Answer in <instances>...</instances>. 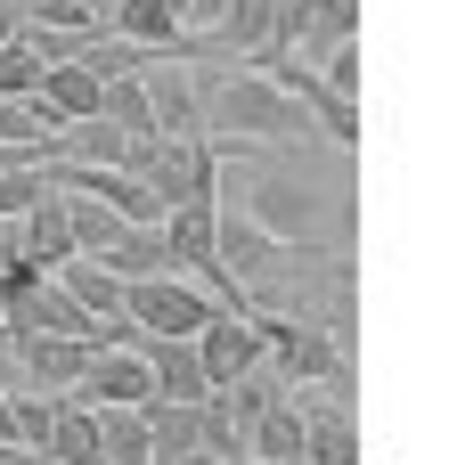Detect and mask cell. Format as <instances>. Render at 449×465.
<instances>
[{
  "instance_id": "obj_8",
  "label": "cell",
  "mask_w": 449,
  "mask_h": 465,
  "mask_svg": "<svg viewBox=\"0 0 449 465\" xmlns=\"http://www.w3.org/2000/svg\"><path fill=\"white\" fill-rule=\"evenodd\" d=\"M98 465H147V417L139 409H98Z\"/></svg>"
},
{
  "instance_id": "obj_5",
  "label": "cell",
  "mask_w": 449,
  "mask_h": 465,
  "mask_svg": "<svg viewBox=\"0 0 449 465\" xmlns=\"http://www.w3.org/2000/svg\"><path fill=\"white\" fill-rule=\"evenodd\" d=\"M98 343L90 335H49V327H16V384L25 392H74L82 360Z\"/></svg>"
},
{
  "instance_id": "obj_2",
  "label": "cell",
  "mask_w": 449,
  "mask_h": 465,
  "mask_svg": "<svg viewBox=\"0 0 449 465\" xmlns=\"http://www.w3.org/2000/svg\"><path fill=\"white\" fill-rule=\"evenodd\" d=\"M213 311H221V302H213L196 278H180V270L123 278V319H131V335H196Z\"/></svg>"
},
{
  "instance_id": "obj_12",
  "label": "cell",
  "mask_w": 449,
  "mask_h": 465,
  "mask_svg": "<svg viewBox=\"0 0 449 465\" xmlns=\"http://www.w3.org/2000/svg\"><path fill=\"white\" fill-rule=\"evenodd\" d=\"M221 8H229V0H180V25H188V33H213Z\"/></svg>"
},
{
  "instance_id": "obj_4",
  "label": "cell",
  "mask_w": 449,
  "mask_h": 465,
  "mask_svg": "<svg viewBox=\"0 0 449 465\" xmlns=\"http://www.w3.org/2000/svg\"><path fill=\"white\" fill-rule=\"evenodd\" d=\"M196 360H205V384L221 392L229 376H245V368H262V319L237 302V311H213L205 327H196Z\"/></svg>"
},
{
  "instance_id": "obj_6",
  "label": "cell",
  "mask_w": 449,
  "mask_h": 465,
  "mask_svg": "<svg viewBox=\"0 0 449 465\" xmlns=\"http://www.w3.org/2000/svg\"><path fill=\"white\" fill-rule=\"evenodd\" d=\"M25 98H33V114L57 131V123H82V114H98V98H106V74H90L82 57H49V65H41V82H33Z\"/></svg>"
},
{
  "instance_id": "obj_11",
  "label": "cell",
  "mask_w": 449,
  "mask_h": 465,
  "mask_svg": "<svg viewBox=\"0 0 449 465\" xmlns=\"http://www.w3.org/2000/svg\"><path fill=\"white\" fill-rule=\"evenodd\" d=\"M41 188H49V163H8V172H0V221H16Z\"/></svg>"
},
{
  "instance_id": "obj_3",
  "label": "cell",
  "mask_w": 449,
  "mask_h": 465,
  "mask_svg": "<svg viewBox=\"0 0 449 465\" xmlns=\"http://www.w3.org/2000/svg\"><path fill=\"white\" fill-rule=\"evenodd\" d=\"M74 401H90V409H139V401H155L139 343H98L82 360V376H74Z\"/></svg>"
},
{
  "instance_id": "obj_9",
  "label": "cell",
  "mask_w": 449,
  "mask_h": 465,
  "mask_svg": "<svg viewBox=\"0 0 449 465\" xmlns=\"http://www.w3.org/2000/svg\"><path fill=\"white\" fill-rule=\"evenodd\" d=\"M98 114H106V123H123L131 139H139V131H155V123H147V82H139V65H131V74H106Z\"/></svg>"
},
{
  "instance_id": "obj_7",
  "label": "cell",
  "mask_w": 449,
  "mask_h": 465,
  "mask_svg": "<svg viewBox=\"0 0 449 465\" xmlns=\"http://www.w3.org/2000/svg\"><path fill=\"white\" fill-rule=\"evenodd\" d=\"M16 253L25 262H41V270H57L65 253H74V237H65V196H57V180L16 213Z\"/></svg>"
},
{
  "instance_id": "obj_1",
  "label": "cell",
  "mask_w": 449,
  "mask_h": 465,
  "mask_svg": "<svg viewBox=\"0 0 449 465\" xmlns=\"http://www.w3.org/2000/svg\"><path fill=\"white\" fill-rule=\"evenodd\" d=\"M196 131L213 139V155L303 147L311 139V106L286 98L262 65H229V74H196Z\"/></svg>"
},
{
  "instance_id": "obj_10",
  "label": "cell",
  "mask_w": 449,
  "mask_h": 465,
  "mask_svg": "<svg viewBox=\"0 0 449 465\" xmlns=\"http://www.w3.org/2000/svg\"><path fill=\"white\" fill-rule=\"evenodd\" d=\"M352 33H360V0H311V33H303L294 57H319V49L352 41Z\"/></svg>"
},
{
  "instance_id": "obj_13",
  "label": "cell",
  "mask_w": 449,
  "mask_h": 465,
  "mask_svg": "<svg viewBox=\"0 0 449 465\" xmlns=\"http://www.w3.org/2000/svg\"><path fill=\"white\" fill-rule=\"evenodd\" d=\"M8 384H16V327L0 319V392H8Z\"/></svg>"
}]
</instances>
